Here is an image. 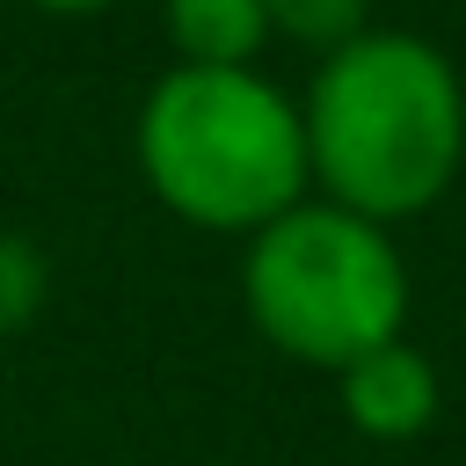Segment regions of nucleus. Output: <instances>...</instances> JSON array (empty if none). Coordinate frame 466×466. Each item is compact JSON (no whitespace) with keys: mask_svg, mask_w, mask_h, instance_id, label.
<instances>
[{"mask_svg":"<svg viewBox=\"0 0 466 466\" xmlns=\"http://www.w3.org/2000/svg\"><path fill=\"white\" fill-rule=\"evenodd\" d=\"M313 197L400 226L444 204L466 167V80L415 29H364L357 44L313 58L299 95Z\"/></svg>","mask_w":466,"mask_h":466,"instance_id":"1","label":"nucleus"},{"mask_svg":"<svg viewBox=\"0 0 466 466\" xmlns=\"http://www.w3.org/2000/svg\"><path fill=\"white\" fill-rule=\"evenodd\" d=\"M131 153L146 189L197 233L248 240L313 197L299 102L255 66H167L138 102Z\"/></svg>","mask_w":466,"mask_h":466,"instance_id":"2","label":"nucleus"},{"mask_svg":"<svg viewBox=\"0 0 466 466\" xmlns=\"http://www.w3.org/2000/svg\"><path fill=\"white\" fill-rule=\"evenodd\" d=\"M248 328L313 371H342L371 342L408 335V262L393 226H371L328 197H299L240 248Z\"/></svg>","mask_w":466,"mask_h":466,"instance_id":"3","label":"nucleus"},{"mask_svg":"<svg viewBox=\"0 0 466 466\" xmlns=\"http://www.w3.org/2000/svg\"><path fill=\"white\" fill-rule=\"evenodd\" d=\"M328 379H335L342 422H350L357 437H371V444H415V437L437 422V408H444L437 364H430V350L408 342V335L371 342L364 357H350V364L328 371Z\"/></svg>","mask_w":466,"mask_h":466,"instance_id":"4","label":"nucleus"},{"mask_svg":"<svg viewBox=\"0 0 466 466\" xmlns=\"http://www.w3.org/2000/svg\"><path fill=\"white\" fill-rule=\"evenodd\" d=\"M175 66H255L269 44L262 0H160Z\"/></svg>","mask_w":466,"mask_h":466,"instance_id":"5","label":"nucleus"},{"mask_svg":"<svg viewBox=\"0 0 466 466\" xmlns=\"http://www.w3.org/2000/svg\"><path fill=\"white\" fill-rule=\"evenodd\" d=\"M262 15H269V36H284L313 58H328L371 29V0H262Z\"/></svg>","mask_w":466,"mask_h":466,"instance_id":"6","label":"nucleus"},{"mask_svg":"<svg viewBox=\"0 0 466 466\" xmlns=\"http://www.w3.org/2000/svg\"><path fill=\"white\" fill-rule=\"evenodd\" d=\"M51 306V255L29 233H0V342L29 335Z\"/></svg>","mask_w":466,"mask_h":466,"instance_id":"7","label":"nucleus"},{"mask_svg":"<svg viewBox=\"0 0 466 466\" xmlns=\"http://www.w3.org/2000/svg\"><path fill=\"white\" fill-rule=\"evenodd\" d=\"M22 7H36V15H102L116 0H22Z\"/></svg>","mask_w":466,"mask_h":466,"instance_id":"8","label":"nucleus"}]
</instances>
